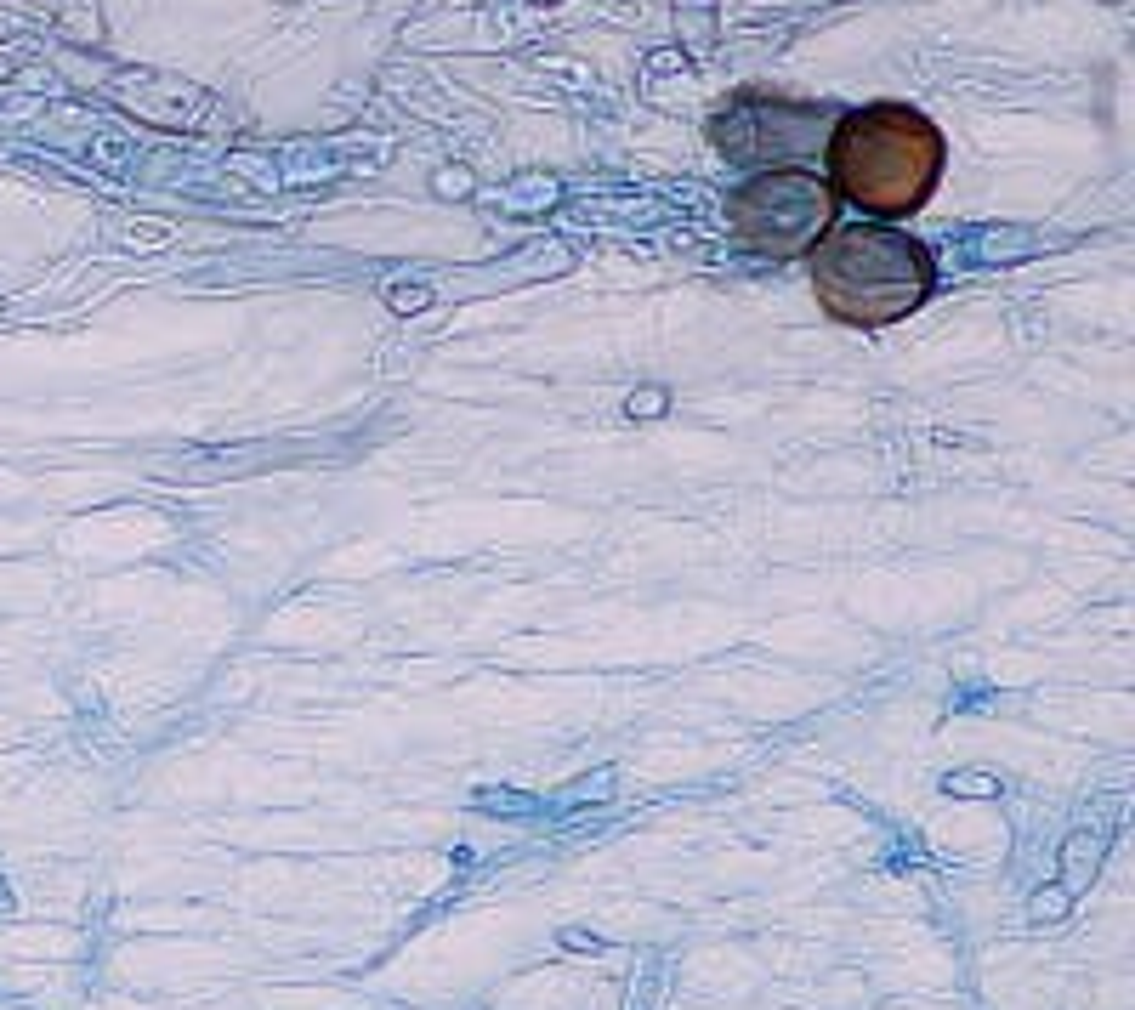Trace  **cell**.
I'll use <instances>...</instances> for the list:
<instances>
[{
	"mask_svg": "<svg viewBox=\"0 0 1135 1010\" xmlns=\"http://www.w3.org/2000/svg\"><path fill=\"white\" fill-rule=\"evenodd\" d=\"M829 188L863 216H908L943 182L948 142L943 131L908 103H869L829 125Z\"/></svg>",
	"mask_w": 1135,
	"mask_h": 1010,
	"instance_id": "obj_1",
	"label": "cell"
},
{
	"mask_svg": "<svg viewBox=\"0 0 1135 1010\" xmlns=\"http://www.w3.org/2000/svg\"><path fill=\"white\" fill-rule=\"evenodd\" d=\"M806 267H812L818 307L835 324H846V330L903 324L931 296V284H937V267H931L926 244L914 233H897V227H880V222L829 227L806 250Z\"/></svg>",
	"mask_w": 1135,
	"mask_h": 1010,
	"instance_id": "obj_2",
	"label": "cell"
},
{
	"mask_svg": "<svg viewBox=\"0 0 1135 1010\" xmlns=\"http://www.w3.org/2000/svg\"><path fill=\"white\" fill-rule=\"evenodd\" d=\"M727 227L755 256L795 262L835 227V188L823 176L801 171V165L761 171L744 188L727 193Z\"/></svg>",
	"mask_w": 1135,
	"mask_h": 1010,
	"instance_id": "obj_3",
	"label": "cell"
},
{
	"mask_svg": "<svg viewBox=\"0 0 1135 1010\" xmlns=\"http://www.w3.org/2000/svg\"><path fill=\"white\" fill-rule=\"evenodd\" d=\"M829 137V108L795 103V97H767V91H738L733 103L710 120V142L733 165H784V159L818 154Z\"/></svg>",
	"mask_w": 1135,
	"mask_h": 1010,
	"instance_id": "obj_4",
	"label": "cell"
}]
</instances>
